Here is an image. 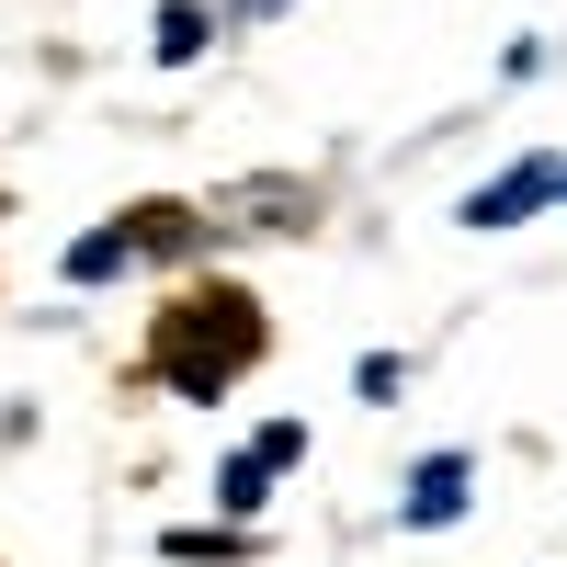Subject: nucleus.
<instances>
[{
    "label": "nucleus",
    "instance_id": "5",
    "mask_svg": "<svg viewBox=\"0 0 567 567\" xmlns=\"http://www.w3.org/2000/svg\"><path fill=\"white\" fill-rule=\"evenodd\" d=\"M216 499H227V511L250 523V511L272 499V454H261V443H250V454H227V465H216Z\"/></svg>",
    "mask_w": 567,
    "mask_h": 567
},
{
    "label": "nucleus",
    "instance_id": "1",
    "mask_svg": "<svg viewBox=\"0 0 567 567\" xmlns=\"http://www.w3.org/2000/svg\"><path fill=\"white\" fill-rule=\"evenodd\" d=\"M148 363L171 374L182 398H227V386H239V374L261 363V307L239 296V284H194V296L159 318Z\"/></svg>",
    "mask_w": 567,
    "mask_h": 567
},
{
    "label": "nucleus",
    "instance_id": "3",
    "mask_svg": "<svg viewBox=\"0 0 567 567\" xmlns=\"http://www.w3.org/2000/svg\"><path fill=\"white\" fill-rule=\"evenodd\" d=\"M465 488H477V465H465V454H420L409 488H398V523H409V534H443L454 511H465Z\"/></svg>",
    "mask_w": 567,
    "mask_h": 567
},
{
    "label": "nucleus",
    "instance_id": "6",
    "mask_svg": "<svg viewBox=\"0 0 567 567\" xmlns=\"http://www.w3.org/2000/svg\"><path fill=\"white\" fill-rule=\"evenodd\" d=\"M205 34H216V23L194 12V0H171V12H159V34H148V45H159V69H182V58H205Z\"/></svg>",
    "mask_w": 567,
    "mask_h": 567
},
{
    "label": "nucleus",
    "instance_id": "4",
    "mask_svg": "<svg viewBox=\"0 0 567 567\" xmlns=\"http://www.w3.org/2000/svg\"><path fill=\"white\" fill-rule=\"evenodd\" d=\"M136 250H148V239H136L125 216H114V227H91V239H69V284H114Z\"/></svg>",
    "mask_w": 567,
    "mask_h": 567
},
{
    "label": "nucleus",
    "instance_id": "2",
    "mask_svg": "<svg viewBox=\"0 0 567 567\" xmlns=\"http://www.w3.org/2000/svg\"><path fill=\"white\" fill-rule=\"evenodd\" d=\"M567 194V159H511L499 182H477V194H465V227H523L534 205H556Z\"/></svg>",
    "mask_w": 567,
    "mask_h": 567
}]
</instances>
